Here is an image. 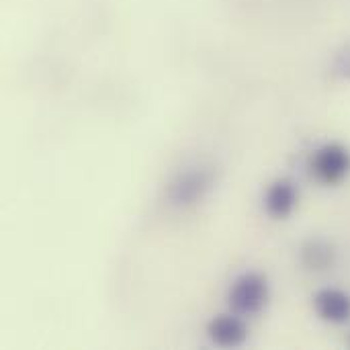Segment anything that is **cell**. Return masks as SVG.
<instances>
[{
	"label": "cell",
	"instance_id": "1",
	"mask_svg": "<svg viewBox=\"0 0 350 350\" xmlns=\"http://www.w3.org/2000/svg\"><path fill=\"white\" fill-rule=\"evenodd\" d=\"M269 299H271L269 279L256 271H248L240 275L228 291V304L232 312L244 318L258 316L269 306Z\"/></svg>",
	"mask_w": 350,
	"mask_h": 350
},
{
	"label": "cell",
	"instance_id": "2",
	"mask_svg": "<svg viewBox=\"0 0 350 350\" xmlns=\"http://www.w3.org/2000/svg\"><path fill=\"white\" fill-rule=\"evenodd\" d=\"M310 170L318 183L326 187H338L350 174V150L338 142L320 146L312 154Z\"/></svg>",
	"mask_w": 350,
	"mask_h": 350
},
{
	"label": "cell",
	"instance_id": "3",
	"mask_svg": "<svg viewBox=\"0 0 350 350\" xmlns=\"http://www.w3.org/2000/svg\"><path fill=\"white\" fill-rule=\"evenodd\" d=\"M213 180H211V174L203 168H191V170H185V172H178L170 185H168V199L172 205L176 207H191L195 203H199L207 191L211 189Z\"/></svg>",
	"mask_w": 350,
	"mask_h": 350
},
{
	"label": "cell",
	"instance_id": "4",
	"mask_svg": "<svg viewBox=\"0 0 350 350\" xmlns=\"http://www.w3.org/2000/svg\"><path fill=\"white\" fill-rule=\"evenodd\" d=\"M207 338L221 349H236L242 347L248 338V326L244 322V316L230 312V314H217L207 322Z\"/></svg>",
	"mask_w": 350,
	"mask_h": 350
},
{
	"label": "cell",
	"instance_id": "5",
	"mask_svg": "<svg viewBox=\"0 0 350 350\" xmlns=\"http://www.w3.org/2000/svg\"><path fill=\"white\" fill-rule=\"evenodd\" d=\"M299 201V191L297 185L291 178H277L273 180L267 191H265V199H262V207L267 211L269 217L273 219H287Z\"/></svg>",
	"mask_w": 350,
	"mask_h": 350
},
{
	"label": "cell",
	"instance_id": "6",
	"mask_svg": "<svg viewBox=\"0 0 350 350\" xmlns=\"http://www.w3.org/2000/svg\"><path fill=\"white\" fill-rule=\"evenodd\" d=\"M314 310L328 324H347L350 320V295L336 287H324L314 295Z\"/></svg>",
	"mask_w": 350,
	"mask_h": 350
},
{
	"label": "cell",
	"instance_id": "7",
	"mask_svg": "<svg viewBox=\"0 0 350 350\" xmlns=\"http://www.w3.org/2000/svg\"><path fill=\"white\" fill-rule=\"evenodd\" d=\"M301 262L312 271H326L334 265V248L324 240H310L301 248Z\"/></svg>",
	"mask_w": 350,
	"mask_h": 350
},
{
	"label": "cell",
	"instance_id": "8",
	"mask_svg": "<svg viewBox=\"0 0 350 350\" xmlns=\"http://www.w3.org/2000/svg\"><path fill=\"white\" fill-rule=\"evenodd\" d=\"M334 74L342 80H350V43L338 49L334 57Z\"/></svg>",
	"mask_w": 350,
	"mask_h": 350
}]
</instances>
